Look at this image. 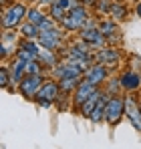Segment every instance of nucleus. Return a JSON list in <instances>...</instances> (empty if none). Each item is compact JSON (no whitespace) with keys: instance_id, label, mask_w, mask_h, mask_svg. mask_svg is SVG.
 Listing matches in <instances>:
<instances>
[{"instance_id":"obj_3","label":"nucleus","mask_w":141,"mask_h":149,"mask_svg":"<svg viewBox=\"0 0 141 149\" xmlns=\"http://www.w3.org/2000/svg\"><path fill=\"white\" fill-rule=\"evenodd\" d=\"M45 81H47V74H26L20 81V85H18V93L24 99L34 101L38 91H40V87L45 85Z\"/></svg>"},{"instance_id":"obj_14","label":"nucleus","mask_w":141,"mask_h":149,"mask_svg":"<svg viewBox=\"0 0 141 149\" xmlns=\"http://www.w3.org/2000/svg\"><path fill=\"white\" fill-rule=\"evenodd\" d=\"M18 32H20L22 38H28V40H38V36H40L38 26L32 24V22H28V20H24L22 24L18 26Z\"/></svg>"},{"instance_id":"obj_33","label":"nucleus","mask_w":141,"mask_h":149,"mask_svg":"<svg viewBox=\"0 0 141 149\" xmlns=\"http://www.w3.org/2000/svg\"><path fill=\"white\" fill-rule=\"evenodd\" d=\"M115 2H125V0H115Z\"/></svg>"},{"instance_id":"obj_16","label":"nucleus","mask_w":141,"mask_h":149,"mask_svg":"<svg viewBox=\"0 0 141 149\" xmlns=\"http://www.w3.org/2000/svg\"><path fill=\"white\" fill-rule=\"evenodd\" d=\"M69 16H70V18H75V20L81 24V28H83L85 20L91 16V12H89V8H87L85 4H79V6H75V8H70V10H69Z\"/></svg>"},{"instance_id":"obj_32","label":"nucleus","mask_w":141,"mask_h":149,"mask_svg":"<svg viewBox=\"0 0 141 149\" xmlns=\"http://www.w3.org/2000/svg\"><path fill=\"white\" fill-rule=\"evenodd\" d=\"M135 14H137V16L141 18V0L137 2V4H135Z\"/></svg>"},{"instance_id":"obj_31","label":"nucleus","mask_w":141,"mask_h":149,"mask_svg":"<svg viewBox=\"0 0 141 149\" xmlns=\"http://www.w3.org/2000/svg\"><path fill=\"white\" fill-rule=\"evenodd\" d=\"M40 6H50V4H54V0H36Z\"/></svg>"},{"instance_id":"obj_10","label":"nucleus","mask_w":141,"mask_h":149,"mask_svg":"<svg viewBox=\"0 0 141 149\" xmlns=\"http://www.w3.org/2000/svg\"><path fill=\"white\" fill-rule=\"evenodd\" d=\"M59 95H61L59 81L48 79V81H45V85L40 87V91H38L36 99H50V101H57V99H59Z\"/></svg>"},{"instance_id":"obj_8","label":"nucleus","mask_w":141,"mask_h":149,"mask_svg":"<svg viewBox=\"0 0 141 149\" xmlns=\"http://www.w3.org/2000/svg\"><path fill=\"white\" fill-rule=\"evenodd\" d=\"M85 79H89L91 83H95L97 87L105 85L107 79H109V69L105 65H99V63H93L87 71H85Z\"/></svg>"},{"instance_id":"obj_1","label":"nucleus","mask_w":141,"mask_h":149,"mask_svg":"<svg viewBox=\"0 0 141 149\" xmlns=\"http://www.w3.org/2000/svg\"><path fill=\"white\" fill-rule=\"evenodd\" d=\"M28 8L22 2H12L8 8L2 10V28H18L26 20Z\"/></svg>"},{"instance_id":"obj_21","label":"nucleus","mask_w":141,"mask_h":149,"mask_svg":"<svg viewBox=\"0 0 141 149\" xmlns=\"http://www.w3.org/2000/svg\"><path fill=\"white\" fill-rule=\"evenodd\" d=\"M18 47L24 50H28V52H32L36 58H38V52H40V45H38V40H28V38H22L20 42H18Z\"/></svg>"},{"instance_id":"obj_6","label":"nucleus","mask_w":141,"mask_h":149,"mask_svg":"<svg viewBox=\"0 0 141 149\" xmlns=\"http://www.w3.org/2000/svg\"><path fill=\"white\" fill-rule=\"evenodd\" d=\"M119 61H121V52H119V49L111 47V45L95 50V63L105 65L107 69H115V67L119 65Z\"/></svg>"},{"instance_id":"obj_17","label":"nucleus","mask_w":141,"mask_h":149,"mask_svg":"<svg viewBox=\"0 0 141 149\" xmlns=\"http://www.w3.org/2000/svg\"><path fill=\"white\" fill-rule=\"evenodd\" d=\"M103 91H105V93H109L111 97H115V95H121V91H123V87H121V79H119V77L107 79V83H105Z\"/></svg>"},{"instance_id":"obj_19","label":"nucleus","mask_w":141,"mask_h":149,"mask_svg":"<svg viewBox=\"0 0 141 149\" xmlns=\"http://www.w3.org/2000/svg\"><path fill=\"white\" fill-rule=\"evenodd\" d=\"M99 30L103 32V36L107 38L109 34H113V32H117L119 28H117V22L111 18V16H107V18H103L101 22H99Z\"/></svg>"},{"instance_id":"obj_13","label":"nucleus","mask_w":141,"mask_h":149,"mask_svg":"<svg viewBox=\"0 0 141 149\" xmlns=\"http://www.w3.org/2000/svg\"><path fill=\"white\" fill-rule=\"evenodd\" d=\"M109 16H111L115 22L127 20V16H129V6H127L125 2H113V4H111V12H109Z\"/></svg>"},{"instance_id":"obj_23","label":"nucleus","mask_w":141,"mask_h":149,"mask_svg":"<svg viewBox=\"0 0 141 149\" xmlns=\"http://www.w3.org/2000/svg\"><path fill=\"white\" fill-rule=\"evenodd\" d=\"M111 0H97V4H95V12L97 14H101V16H109V12H111Z\"/></svg>"},{"instance_id":"obj_30","label":"nucleus","mask_w":141,"mask_h":149,"mask_svg":"<svg viewBox=\"0 0 141 149\" xmlns=\"http://www.w3.org/2000/svg\"><path fill=\"white\" fill-rule=\"evenodd\" d=\"M99 22H101V20H95L93 16H89V18L85 20V24H83V28H97V26H99Z\"/></svg>"},{"instance_id":"obj_29","label":"nucleus","mask_w":141,"mask_h":149,"mask_svg":"<svg viewBox=\"0 0 141 149\" xmlns=\"http://www.w3.org/2000/svg\"><path fill=\"white\" fill-rule=\"evenodd\" d=\"M129 63H131V69H133V71H139L141 69V58L139 56L131 54V56H129Z\"/></svg>"},{"instance_id":"obj_26","label":"nucleus","mask_w":141,"mask_h":149,"mask_svg":"<svg viewBox=\"0 0 141 149\" xmlns=\"http://www.w3.org/2000/svg\"><path fill=\"white\" fill-rule=\"evenodd\" d=\"M14 56H18V58H22V61H26V63H30V61H36V56L32 54V52H28V50H24V49H16V54Z\"/></svg>"},{"instance_id":"obj_35","label":"nucleus","mask_w":141,"mask_h":149,"mask_svg":"<svg viewBox=\"0 0 141 149\" xmlns=\"http://www.w3.org/2000/svg\"><path fill=\"white\" fill-rule=\"evenodd\" d=\"M137 2H139V0H137Z\"/></svg>"},{"instance_id":"obj_18","label":"nucleus","mask_w":141,"mask_h":149,"mask_svg":"<svg viewBox=\"0 0 141 149\" xmlns=\"http://www.w3.org/2000/svg\"><path fill=\"white\" fill-rule=\"evenodd\" d=\"M67 14H69V12H67L65 8H61L59 4H50V6H48V16H50L57 24H63V20L67 18Z\"/></svg>"},{"instance_id":"obj_24","label":"nucleus","mask_w":141,"mask_h":149,"mask_svg":"<svg viewBox=\"0 0 141 149\" xmlns=\"http://www.w3.org/2000/svg\"><path fill=\"white\" fill-rule=\"evenodd\" d=\"M61 26H63L65 30H69V32H79V30H81V24H79L75 18H70L69 14H67V18L63 20V24H61Z\"/></svg>"},{"instance_id":"obj_28","label":"nucleus","mask_w":141,"mask_h":149,"mask_svg":"<svg viewBox=\"0 0 141 149\" xmlns=\"http://www.w3.org/2000/svg\"><path fill=\"white\" fill-rule=\"evenodd\" d=\"M34 103H36L40 109H50V107L54 105V101H50V99H34Z\"/></svg>"},{"instance_id":"obj_5","label":"nucleus","mask_w":141,"mask_h":149,"mask_svg":"<svg viewBox=\"0 0 141 149\" xmlns=\"http://www.w3.org/2000/svg\"><path fill=\"white\" fill-rule=\"evenodd\" d=\"M97 89H101V87H97L95 83H91L89 79H85V77H83L81 85H79V87H77V91L73 93V109H70V111H73V113H77V109H79L85 101L89 99Z\"/></svg>"},{"instance_id":"obj_34","label":"nucleus","mask_w":141,"mask_h":149,"mask_svg":"<svg viewBox=\"0 0 141 149\" xmlns=\"http://www.w3.org/2000/svg\"><path fill=\"white\" fill-rule=\"evenodd\" d=\"M139 103H141V99H139Z\"/></svg>"},{"instance_id":"obj_36","label":"nucleus","mask_w":141,"mask_h":149,"mask_svg":"<svg viewBox=\"0 0 141 149\" xmlns=\"http://www.w3.org/2000/svg\"><path fill=\"white\" fill-rule=\"evenodd\" d=\"M81 2H83V0H81Z\"/></svg>"},{"instance_id":"obj_12","label":"nucleus","mask_w":141,"mask_h":149,"mask_svg":"<svg viewBox=\"0 0 141 149\" xmlns=\"http://www.w3.org/2000/svg\"><path fill=\"white\" fill-rule=\"evenodd\" d=\"M45 69H52V67H57L61 61H59V56H57V52L54 50H47V49H40V52H38V58H36Z\"/></svg>"},{"instance_id":"obj_2","label":"nucleus","mask_w":141,"mask_h":149,"mask_svg":"<svg viewBox=\"0 0 141 149\" xmlns=\"http://www.w3.org/2000/svg\"><path fill=\"white\" fill-rule=\"evenodd\" d=\"M123 117H125V97L115 95L105 105V123L109 127H115V125H119V121Z\"/></svg>"},{"instance_id":"obj_25","label":"nucleus","mask_w":141,"mask_h":149,"mask_svg":"<svg viewBox=\"0 0 141 149\" xmlns=\"http://www.w3.org/2000/svg\"><path fill=\"white\" fill-rule=\"evenodd\" d=\"M54 26H59V24H57V22H54V20H52V18L47 14V16L43 18V22L38 24V30H40V32H47V30H52Z\"/></svg>"},{"instance_id":"obj_7","label":"nucleus","mask_w":141,"mask_h":149,"mask_svg":"<svg viewBox=\"0 0 141 149\" xmlns=\"http://www.w3.org/2000/svg\"><path fill=\"white\" fill-rule=\"evenodd\" d=\"M79 38L81 40H85L91 49H103V47H107V38L103 36V32L99 30V26L97 28H81L79 30Z\"/></svg>"},{"instance_id":"obj_20","label":"nucleus","mask_w":141,"mask_h":149,"mask_svg":"<svg viewBox=\"0 0 141 149\" xmlns=\"http://www.w3.org/2000/svg\"><path fill=\"white\" fill-rule=\"evenodd\" d=\"M10 85H12L10 69H8V65H6V63H2V67H0V87L8 91V87H10Z\"/></svg>"},{"instance_id":"obj_27","label":"nucleus","mask_w":141,"mask_h":149,"mask_svg":"<svg viewBox=\"0 0 141 149\" xmlns=\"http://www.w3.org/2000/svg\"><path fill=\"white\" fill-rule=\"evenodd\" d=\"M121 40H123V36H121V30H117V32H113V34H109V36H107V45H111V47H115V45H121Z\"/></svg>"},{"instance_id":"obj_11","label":"nucleus","mask_w":141,"mask_h":149,"mask_svg":"<svg viewBox=\"0 0 141 149\" xmlns=\"http://www.w3.org/2000/svg\"><path fill=\"white\" fill-rule=\"evenodd\" d=\"M101 97H103V87H101V89H97L93 95L85 101L79 109H77V113H79V115H83V117H91V113H93V109L97 107V103L101 101Z\"/></svg>"},{"instance_id":"obj_22","label":"nucleus","mask_w":141,"mask_h":149,"mask_svg":"<svg viewBox=\"0 0 141 149\" xmlns=\"http://www.w3.org/2000/svg\"><path fill=\"white\" fill-rule=\"evenodd\" d=\"M45 16H47V14H45L43 10H38V8H28V12H26V20L32 22V24H36V26L43 22Z\"/></svg>"},{"instance_id":"obj_4","label":"nucleus","mask_w":141,"mask_h":149,"mask_svg":"<svg viewBox=\"0 0 141 149\" xmlns=\"http://www.w3.org/2000/svg\"><path fill=\"white\" fill-rule=\"evenodd\" d=\"M125 117L133 125V129H137L141 133V103L133 93L125 95Z\"/></svg>"},{"instance_id":"obj_15","label":"nucleus","mask_w":141,"mask_h":149,"mask_svg":"<svg viewBox=\"0 0 141 149\" xmlns=\"http://www.w3.org/2000/svg\"><path fill=\"white\" fill-rule=\"evenodd\" d=\"M83 77H67V79H61L59 81V87H61V93H69L73 95L77 91V87L81 85Z\"/></svg>"},{"instance_id":"obj_9","label":"nucleus","mask_w":141,"mask_h":149,"mask_svg":"<svg viewBox=\"0 0 141 149\" xmlns=\"http://www.w3.org/2000/svg\"><path fill=\"white\" fill-rule=\"evenodd\" d=\"M119 79H121V87H123V91H127V93H133V91L141 89V74H139V71L127 69L125 73H121Z\"/></svg>"}]
</instances>
